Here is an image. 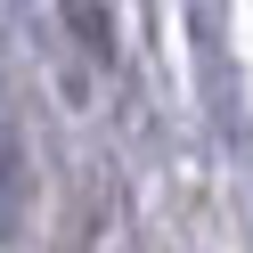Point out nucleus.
Here are the masks:
<instances>
[{
  "label": "nucleus",
  "instance_id": "f257e3e1",
  "mask_svg": "<svg viewBox=\"0 0 253 253\" xmlns=\"http://www.w3.org/2000/svg\"><path fill=\"white\" fill-rule=\"evenodd\" d=\"M57 8H66L74 41H82L90 57H106V49H115V8H106V0H57Z\"/></svg>",
  "mask_w": 253,
  "mask_h": 253
}]
</instances>
